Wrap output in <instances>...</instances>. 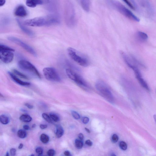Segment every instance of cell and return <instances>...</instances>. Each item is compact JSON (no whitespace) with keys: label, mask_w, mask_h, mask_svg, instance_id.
I'll use <instances>...</instances> for the list:
<instances>
[{"label":"cell","mask_w":156,"mask_h":156,"mask_svg":"<svg viewBox=\"0 0 156 156\" xmlns=\"http://www.w3.org/2000/svg\"><path fill=\"white\" fill-rule=\"evenodd\" d=\"M19 67L35 77L41 79V76L35 66L29 62L24 60L19 61L18 63Z\"/></svg>","instance_id":"obj_2"},{"label":"cell","mask_w":156,"mask_h":156,"mask_svg":"<svg viewBox=\"0 0 156 156\" xmlns=\"http://www.w3.org/2000/svg\"><path fill=\"white\" fill-rule=\"evenodd\" d=\"M129 7L132 9L135 10V7L128 0H122Z\"/></svg>","instance_id":"obj_30"},{"label":"cell","mask_w":156,"mask_h":156,"mask_svg":"<svg viewBox=\"0 0 156 156\" xmlns=\"http://www.w3.org/2000/svg\"><path fill=\"white\" fill-rule=\"evenodd\" d=\"M136 34L139 39L142 41L147 40L148 38L147 34L143 32L138 31L137 33Z\"/></svg>","instance_id":"obj_19"},{"label":"cell","mask_w":156,"mask_h":156,"mask_svg":"<svg viewBox=\"0 0 156 156\" xmlns=\"http://www.w3.org/2000/svg\"><path fill=\"white\" fill-rule=\"evenodd\" d=\"M23 128L25 130H28L29 129L30 127L28 125H23Z\"/></svg>","instance_id":"obj_41"},{"label":"cell","mask_w":156,"mask_h":156,"mask_svg":"<svg viewBox=\"0 0 156 156\" xmlns=\"http://www.w3.org/2000/svg\"><path fill=\"white\" fill-rule=\"evenodd\" d=\"M17 23L21 29L28 35L32 37L34 36V33L31 30L26 27L21 21L19 19H17Z\"/></svg>","instance_id":"obj_12"},{"label":"cell","mask_w":156,"mask_h":156,"mask_svg":"<svg viewBox=\"0 0 156 156\" xmlns=\"http://www.w3.org/2000/svg\"><path fill=\"white\" fill-rule=\"evenodd\" d=\"M36 124H34L32 125V128H34L36 126Z\"/></svg>","instance_id":"obj_47"},{"label":"cell","mask_w":156,"mask_h":156,"mask_svg":"<svg viewBox=\"0 0 156 156\" xmlns=\"http://www.w3.org/2000/svg\"><path fill=\"white\" fill-rule=\"evenodd\" d=\"M140 84L145 89L149 91V89L146 82L142 77V76H138L136 77Z\"/></svg>","instance_id":"obj_17"},{"label":"cell","mask_w":156,"mask_h":156,"mask_svg":"<svg viewBox=\"0 0 156 156\" xmlns=\"http://www.w3.org/2000/svg\"><path fill=\"white\" fill-rule=\"evenodd\" d=\"M119 146L121 149L123 150H125L127 148L126 144L123 141H121L120 142Z\"/></svg>","instance_id":"obj_28"},{"label":"cell","mask_w":156,"mask_h":156,"mask_svg":"<svg viewBox=\"0 0 156 156\" xmlns=\"http://www.w3.org/2000/svg\"><path fill=\"white\" fill-rule=\"evenodd\" d=\"M64 154L66 156H69L70 155V153L69 151H65L64 152Z\"/></svg>","instance_id":"obj_42"},{"label":"cell","mask_w":156,"mask_h":156,"mask_svg":"<svg viewBox=\"0 0 156 156\" xmlns=\"http://www.w3.org/2000/svg\"><path fill=\"white\" fill-rule=\"evenodd\" d=\"M14 14L15 16L19 17H24L27 16V12L25 7L23 5H20L15 9Z\"/></svg>","instance_id":"obj_11"},{"label":"cell","mask_w":156,"mask_h":156,"mask_svg":"<svg viewBox=\"0 0 156 156\" xmlns=\"http://www.w3.org/2000/svg\"><path fill=\"white\" fill-rule=\"evenodd\" d=\"M85 130H86V131L88 133H90V130H89V129H88V128H85Z\"/></svg>","instance_id":"obj_45"},{"label":"cell","mask_w":156,"mask_h":156,"mask_svg":"<svg viewBox=\"0 0 156 156\" xmlns=\"http://www.w3.org/2000/svg\"><path fill=\"white\" fill-rule=\"evenodd\" d=\"M0 122L2 124L6 125L9 122V119L8 116L3 114L0 116Z\"/></svg>","instance_id":"obj_20"},{"label":"cell","mask_w":156,"mask_h":156,"mask_svg":"<svg viewBox=\"0 0 156 156\" xmlns=\"http://www.w3.org/2000/svg\"><path fill=\"white\" fill-rule=\"evenodd\" d=\"M20 110L21 111L23 112H27V111L25 110V109H23V108H22L20 109Z\"/></svg>","instance_id":"obj_46"},{"label":"cell","mask_w":156,"mask_h":156,"mask_svg":"<svg viewBox=\"0 0 156 156\" xmlns=\"http://www.w3.org/2000/svg\"><path fill=\"white\" fill-rule=\"evenodd\" d=\"M67 51L70 58L79 65L84 67L88 65L89 62L87 59L80 55L75 49L69 47L68 48Z\"/></svg>","instance_id":"obj_3"},{"label":"cell","mask_w":156,"mask_h":156,"mask_svg":"<svg viewBox=\"0 0 156 156\" xmlns=\"http://www.w3.org/2000/svg\"><path fill=\"white\" fill-rule=\"evenodd\" d=\"M83 9L86 12H88L90 9V0H79Z\"/></svg>","instance_id":"obj_15"},{"label":"cell","mask_w":156,"mask_h":156,"mask_svg":"<svg viewBox=\"0 0 156 156\" xmlns=\"http://www.w3.org/2000/svg\"><path fill=\"white\" fill-rule=\"evenodd\" d=\"M118 140L119 137L117 135L114 134L112 135L111 138V140L113 142L115 143L118 141Z\"/></svg>","instance_id":"obj_31"},{"label":"cell","mask_w":156,"mask_h":156,"mask_svg":"<svg viewBox=\"0 0 156 156\" xmlns=\"http://www.w3.org/2000/svg\"><path fill=\"white\" fill-rule=\"evenodd\" d=\"M8 73L13 80L17 83L23 86H29L30 85V83L21 80L13 73L9 72Z\"/></svg>","instance_id":"obj_13"},{"label":"cell","mask_w":156,"mask_h":156,"mask_svg":"<svg viewBox=\"0 0 156 156\" xmlns=\"http://www.w3.org/2000/svg\"><path fill=\"white\" fill-rule=\"evenodd\" d=\"M0 97H4V96L0 93Z\"/></svg>","instance_id":"obj_48"},{"label":"cell","mask_w":156,"mask_h":156,"mask_svg":"<svg viewBox=\"0 0 156 156\" xmlns=\"http://www.w3.org/2000/svg\"><path fill=\"white\" fill-rule=\"evenodd\" d=\"M19 119L21 121L24 122H29L32 120L31 117L27 114L22 115L20 116Z\"/></svg>","instance_id":"obj_18"},{"label":"cell","mask_w":156,"mask_h":156,"mask_svg":"<svg viewBox=\"0 0 156 156\" xmlns=\"http://www.w3.org/2000/svg\"><path fill=\"white\" fill-rule=\"evenodd\" d=\"M25 105L30 109H31L33 108V106L32 105L28 103H25Z\"/></svg>","instance_id":"obj_37"},{"label":"cell","mask_w":156,"mask_h":156,"mask_svg":"<svg viewBox=\"0 0 156 156\" xmlns=\"http://www.w3.org/2000/svg\"><path fill=\"white\" fill-rule=\"evenodd\" d=\"M5 3V0H0V6L3 5Z\"/></svg>","instance_id":"obj_40"},{"label":"cell","mask_w":156,"mask_h":156,"mask_svg":"<svg viewBox=\"0 0 156 156\" xmlns=\"http://www.w3.org/2000/svg\"><path fill=\"white\" fill-rule=\"evenodd\" d=\"M56 128V136L57 138H59L63 135L64 131L62 127L60 125H57Z\"/></svg>","instance_id":"obj_16"},{"label":"cell","mask_w":156,"mask_h":156,"mask_svg":"<svg viewBox=\"0 0 156 156\" xmlns=\"http://www.w3.org/2000/svg\"><path fill=\"white\" fill-rule=\"evenodd\" d=\"M47 154L49 156H53L55 154V151L54 150L51 149L48 150Z\"/></svg>","instance_id":"obj_33"},{"label":"cell","mask_w":156,"mask_h":156,"mask_svg":"<svg viewBox=\"0 0 156 156\" xmlns=\"http://www.w3.org/2000/svg\"><path fill=\"white\" fill-rule=\"evenodd\" d=\"M66 72L68 77L78 85L85 87H88L87 83L83 78L71 69H66Z\"/></svg>","instance_id":"obj_6"},{"label":"cell","mask_w":156,"mask_h":156,"mask_svg":"<svg viewBox=\"0 0 156 156\" xmlns=\"http://www.w3.org/2000/svg\"><path fill=\"white\" fill-rule=\"evenodd\" d=\"M76 147L78 149H81L83 145L82 140L79 139H76L75 142Z\"/></svg>","instance_id":"obj_24"},{"label":"cell","mask_w":156,"mask_h":156,"mask_svg":"<svg viewBox=\"0 0 156 156\" xmlns=\"http://www.w3.org/2000/svg\"><path fill=\"white\" fill-rule=\"evenodd\" d=\"M5 155L6 156H9V153L8 152H7L6 153V154Z\"/></svg>","instance_id":"obj_49"},{"label":"cell","mask_w":156,"mask_h":156,"mask_svg":"<svg viewBox=\"0 0 156 156\" xmlns=\"http://www.w3.org/2000/svg\"><path fill=\"white\" fill-rule=\"evenodd\" d=\"M14 54L12 51L7 50H0V59L4 63L8 64L13 60Z\"/></svg>","instance_id":"obj_10"},{"label":"cell","mask_w":156,"mask_h":156,"mask_svg":"<svg viewBox=\"0 0 156 156\" xmlns=\"http://www.w3.org/2000/svg\"><path fill=\"white\" fill-rule=\"evenodd\" d=\"M71 113L73 117L76 119H79L80 118V115L76 111H72Z\"/></svg>","instance_id":"obj_29"},{"label":"cell","mask_w":156,"mask_h":156,"mask_svg":"<svg viewBox=\"0 0 156 156\" xmlns=\"http://www.w3.org/2000/svg\"><path fill=\"white\" fill-rule=\"evenodd\" d=\"M42 117L48 122L51 123L52 122V119L49 115L45 113H43L42 114Z\"/></svg>","instance_id":"obj_27"},{"label":"cell","mask_w":156,"mask_h":156,"mask_svg":"<svg viewBox=\"0 0 156 156\" xmlns=\"http://www.w3.org/2000/svg\"><path fill=\"white\" fill-rule=\"evenodd\" d=\"M78 137L79 139L82 140L83 139L84 136L82 133H80L78 135Z\"/></svg>","instance_id":"obj_38"},{"label":"cell","mask_w":156,"mask_h":156,"mask_svg":"<svg viewBox=\"0 0 156 156\" xmlns=\"http://www.w3.org/2000/svg\"><path fill=\"white\" fill-rule=\"evenodd\" d=\"M64 18L66 24L69 27H73L76 23L75 10L73 5L69 0L65 3Z\"/></svg>","instance_id":"obj_1"},{"label":"cell","mask_w":156,"mask_h":156,"mask_svg":"<svg viewBox=\"0 0 156 156\" xmlns=\"http://www.w3.org/2000/svg\"><path fill=\"white\" fill-rule=\"evenodd\" d=\"M85 143L86 144L89 146H92L93 144L92 142L89 140H86Z\"/></svg>","instance_id":"obj_36"},{"label":"cell","mask_w":156,"mask_h":156,"mask_svg":"<svg viewBox=\"0 0 156 156\" xmlns=\"http://www.w3.org/2000/svg\"><path fill=\"white\" fill-rule=\"evenodd\" d=\"M49 116L51 119L55 122H57L59 120L58 116L56 114L53 113H51Z\"/></svg>","instance_id":"obj_25"},{"label":"cell","mask_w":156,"mask_h":156,"mask_svg":"<svg viewBox=\"0 0 156 156\" xmlns=\"http://www.w3.org/2000/svg\"><path fill=\"white\" fill-rule=\"evenodd\" d=\"M48 2L49 0H44ZM43 3L42 0H27L26 4L27 5L30 7L34 8L37 5H41Z\"/></svg>","instance_id":"obj_14"},{"label":"cell","mask_w":156,"mask_h":156,"mask_svg":"<svg viewBox=\"0 0 156 156\" xmlns=\"http://www.w3.org/2000/svg\"><path fill=\"white\" fill-rule=\"evenodd\" d=\"M0 50H7L12 51H14V50L8 46L0 44Z\"/></svg>","instance_id":"obj_26"},{"label":"cell","mask_w":156,"mask_h":156,"mask_svg":"<svg viewBox=\"0 0 156 156\" xmlns=\"http://www.w3.org/2000/svg\"><path fill=\"white\" fill-rule=\"evenodd\" d=\"M23 23L25 26L34 27L51 25L47 16L45 17H37L28 19L25 20Z\"/></svg>","instance_id":"obj_4"},{"label":"cell","mask_w":156,"mask_h":156,"mask_svg":"<svg viewBox=\"0 0 156 156\" xmlns=\"http://www.w3.org/2000/svg\"><path fill=\"white\" fill-rule=\"evenodd\" d=\"M13 71L15 74L18 75L21 78L27 80L28 79V78L27 76L22 73L20 72L18 70H17L16 69H13Z\"/></svg>","instance_id":"obj_23"},{"label":"cell","mask_w":156,"mask_h":156,"mask_svg":"<svg viewBox=\"0 0 156 156\" xmlns=\"http://www.w3.org/2000/svg\"><path fill=\"white\" fill-rule=\"evenodd\" d=\"M8 39L22 47L25 50L34 56H36L37 54L35 50L31 47L23 42L17 38L13 37H9Z\"/></svg>","instance_id":"obj_8"},{"label":"cell","mask_w":156,"mask_h":156,"mask_svg":"<svg viewBox=\"0 0 156 156\" xmlns=\"http://www.w3.org/2000/svg\"><path fill=\"white\" fill-rule=\"evenodd\" d=\"M16 151L14 148H12L10 149V154L12 156H14L16 155Z\"/></svg>","instance_id":"obj_34"},{"label":"cell","mask_w":156,"mask_h":156,"mask_svg":"<svg viewBox=\"0 0 156 156\" xmlns=\"http://www.w3.org/2000/svg\"><path fill=\"white\" fill-rule=\"evenodd\" d=\"M89 120V119L88 117H84L82 119V122L83 123L86 124L88 122Z\"/></svg>","instance_id":"obj_35"},{"label":"cell","mask_w":156,"mask_h":156,"mask_svg":"<svg viewBox=\"0 0 156 156\" xmlns=\"http://www.w3.org/2000/svg\"><path fill=\"white\" fill-rule=\"evenodd\" d=\"M112 3L116 9L126 17L136 22H140L139 18L120 2L115 0H113L112 1Z\"/></svg>","instance_id":"obj_5"},{"label":"cell","mask_w":156,"mask_h":156,"mask_svg":"<svg viewBox=\"0 0 156 156\" xmlns=\"http://www.w3.org/2000/svg\"><path fill=\"white\" fill-rule=\"evenodd\" d=\"M95 86L96 89L106 98H112L111 93L105 83L99 80L97 82Z\"/></svg>","instance_id":"obj_9"},{"label":"cell","mask_w":156,"mask_h":156,"mask_svg":"<svg viewBox=\"0 0 156 156\" xmlns=\"http://www.w3.org/2000/svg\"><path fill=\"white\" fill-rule=\"evenodd\" d=\"M48 127L47 125L41 124L40 125V128L42 129H44Z\"/></svg>","instance_id":"obj_39"},{"label":"cell","mask_w":156,"mask_h":156,"mask_svg":"<svg viewBox=\"0 0 156 156\" xmlns=\"http://www.w3.org/2000/svg\"><path fill=\"white\" fill-rule=\"evenodd\" d=\"M40 139L41 141L44 144H46L49 141V136L45 134H42L40 136Z\"/></svg>","instance_id":"obj_21"},{"label":"cell","mask_w":156,"mask_h":156,"mask_svg":"<svg viewBox=\"0 0 156 156\" xmlns=\"http://www.w3.org/2000/svg\"><path fill=\"white\" fill-rule=\"evenodd\" d=\"M23 147V144L22 143H20L19 145L18 148V149H20L22 148Z\"/></svg>","instance_id":"obj_43"},{"label":"cell","mask_w":156,"mask_h":156,"mask_svg":"<svg viewBox=\"0 0 156 156\" xmlns=\"http://www.w3.org/2000/svg\"><path fill=\"white\" fill-rule=\"evenodd\" d=\"M130 1H131V2H132L133 5H134L135 7H136L137 6V5L136 4V2H135V1L134 0H130Z\"/></svg>","instance_id":"obj_44"},{"label":"cell","mask_w":156,"mask_h":156,"mask_svg":"<svg viewBox=\"0 0 156 156\" xmlns=\"http://www.w3.org/2000/svg\"><path fill=\"white\" fill-rule=\"evenodd\" d=\"M43 75L47 80L55 82H60L61 79L58 74L54 68L47 67L43 70Z\"/></svg>","instance_id":"obj_7"},{"label":"cell","mask_w":156,"mask_h":156,"mask_svg":"<svg viewBox=\"0 0 156 156\" xmlns=\"http://www.w3.org/2000/svg\"><path fill=\"white\" fill-rule=\"evenodd\" d=\"M43 149L41 147H38L36 149V151L38 154L41 155L43 153Z\"/></svg>","instance_id":"obj_32"},{"label":"cell","mask_w":156,"mask_h":156,"mask_svg":"<svg viewBox=\"0 0 156 156\" xmlns=\"http://www.w3.org/2000/svg\"><path fill=\"white\" fill-rule=\"evenodd\" d=\"M17 134L18 136L21 138H24L26 137L27 135L26 131L22 129H20L18 130Z\"/></svg>","instance_id":"obj_22"}]
</instances>
